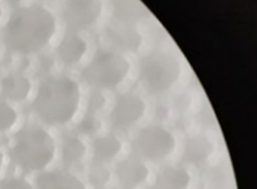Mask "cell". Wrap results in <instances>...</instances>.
Masks as SVG:
<instances>
[{"mask_svg":"<svg viewBox=\"0 0 257 189\" xmlns=\"http://www.w3.org/2000/svg\"><path fill=\"white\" fill-rule=\"evenodd\" d=\"M150 13L140 2H115L111 5L110 22L120 24L140 26L141 22L147 20Z\"/></svg>","mask_w":257,"mask_h":189,"instance_id":"obj_18","label":"cell"},{"mask_svg":"<svg viewBox=\"0 0 257 189\" xmlns=\"http://www.w3.org/2000/svg\"><path fill=\"white\" fill-rule=\"evenodd\" d=\"M90 48L87 34L65 30L56 44L55 60L68 70L81 68L90 57Z\"/></svg>","mask_w":257,"mask_h":189,"instance_id":"obj_9","label":"cell"},{"mask_svg":"<svg viewBox=\"0 0 257 189\" xmlns=\"http://www.w3.org/2000/svg\"><path fill=\"white\" fill-rule=\"evenodd\" d=\"M4 14H5L4 8H3V5L0 4V24H2L3 20H4Z\"/></svg>","mask_w":257,"mask_h":189,"instance_id":"obj_26","label":"cell"},{"mask_svg":"<svg viewBox=\"0 0 257 189\" xmlns=\"http://www.w3.org/2000/svg\"><path fill=\"white\" fill-rule=\"evenodd\" d=\"M83 100V88L78 78L68 72H50L43 74L35 88L30 109L42 126L62 129L78 118Z\"/></svg>","mask_w":257,"mask_h":189,"instance_id":"obj_2","label":"cell"},{"mask_svg":"<svg viewBox=\"0 0 257 189\" xmlns=\"http://www.w3.org/2000/svg\"><path fill=\"white\" fill-rule=\"evenodd\" d=\"M124 149V142L120 134L114 132H100L89 143L91 162L110 166L115 164Z\"/></svg>","mask_w":257,"mask_h":189,"instance_id":"obj_14","label":"cell"},{"mask_svg":"<svg viewBox=\"0 0 257 189\" xmlns=\"http://www.w3.org/2000/svg\"><path fill=\"white\" fill-rule=\"evenodd\" d=\"M113 170L109 166L90 162L87 170V184L93 189H107L113 181Z\"/></svg>","mask_w":257,"mask_h":189,"instance_id":"obj_19","label":"cell"},{"mask_svg":"<svg viewBox=\"0 0 257 189\" xmlns=\"http://www.w3.org/2000/svg\"><path fill=\"white\" fill-rule=\"evenodd\" d=\"M133 63L131 58L108 48L95 50L80 70V82L89 89L116 91L130 80Z\"/></svg>","mask_w":257,"mask_h":189,"instance_id":"obj_5","label":"cell"},{"mask_svg":"<svg viewBox=\"0 0 257 189\" xmlns=\"http://www.w3.org/2000/svg\"><path fill=\"white\" fill-rule=\"evenodd\" d=\"M34 92V80L24 71H9L0 78V98L13 106L29 102Z\"/></svg>","mask_w":257,"mask_h":189,"instance_id":"obj_13","label":"cell"},{"mask_svg":"<svg viewBox=\"0 0 257 189\" xmlns=\"http://www.w3.org/2000/svg\"><path fill=\"white\" fill-rule=\"evenodd\" d=\"M138 82L148 94L163 97L176 89L184 76L183 60L169 48L145 51L138 60Z\"/></svg>","mask_w":257,"mask_h":189,"instance_id":"obj_4","label":"cell"},{"mask_svg":"<svg viewBox=\"0 0 257 189\" xmlns=\"http://www.w3.org/2000/svg\"><path fill=\"white\" fill-rule=\"evenodd\" d=\"M58 28V18L50 8L39 2H26L9 13L0 30V40L10 54H41L55 40Z\"/></svg>","mask_w":257,"mask_h":189,"instance_id":"obj_1","label":"cell"},{"mask_svg":"<svg viewBox=\"0 0 257 189\" xmlns=\"http://www.w3.org/2000/svg\"><path fill=\"white\" fill-rule=\"evenodd\" d=\"M107 189H123V188H121V187H109V188H107Z\"/></svg>","mask_w":257,"mask_h":189,"instance_id":"obj_27","label":"cell"},{"mask_svg":"<svg viewBox=\"0 0 257 189\" xmlns=\"http://www.w3.org/2000/svg\"><path fill=\"white\" fill-rule=\"evenodd\" d=\"M148 110V100L139 91H120L108 108V126L111 132L117 134L137 129L146 118Z\"/></svg>","mask_w":257,"mask_h":189,"instance_id":"obj_7","label":"cell"},{"mask_svg":"<svg viewBox=\"0 0 257 189\" xmlns=\"http://www.w3.org/2000/svg\"><path fill=\"white\" fill-rule=\"evenodd\" d=\"M35 189H90L85 180L65 168H50L36 175Z\"/></svg>","mask_w":257,"mask_h":189,"instance_id":"obj_15","label":"cell"},{"mask_svg":"<svg viewBox=\"0 0 257 189\" xmlns=\"http://www.w3.org/2000/svg\"><path fill=\"white\" fill-rule=\"evenodd\" d=\"M171 116V110L169 106H161L157 109L156 112V115H154V118L156 120L154 122H158V123H164L166 122L167 120H169V117Z\"/></svg>","mask_w":257,"mask_h":189,"instance_id":"obj_24","label":"cell"},{"mask_svg":"<svg viewBox=\"0 0 257 189\" xmlns=\"http://www.w3.org/2000/svg\"><path fill=\"white\" fill-rule=\"evenodd\" d=\"M19 120L17 106L0 98V136L12 132L17 128Z\"/></svg>","mask_w":257,"mask_h":189,"instance_id":"obj_20","label":"cell"},{"mask_svg":"<svg viewBox=\"0 0 257 189\" xmlns=\"http://www.w3.org/2000/svg\"><path fill=\"white\" fill-rule=\"evenodd\" d=\"M5 164H6V155L4 150L2 149V146H0V176H2L3 172H4Z\"/></svg>","mask_w":257,"mask_h":189,"instance_id":"obj_25","label":"cell"},{"mask_svg":"<svg viewBox=\"0 0 257 189\" xmlns=\"http://www.w3.org/2000/svg\"><path fill=\"white\" fill-rule=\"evenodd\" d=\"M193 176L190 169L183 164H167L161 166L150 189H191Z\"/></svg>","mask_w":257,"mask_h":189,"instance_id":"obj_17","label":"cell"},{"mask_svg":"<svg viewBox=\"0 0 257 189\" xmlns=\"http://www.w3.org/2000/svg\"><path fill=\"white\" fill-rule=\"evenodd\" d=\"M215 140L205 132H193L186 136L180 152V164L185 167H203L216 154Z\"/></svg>","mask_w":257,"mask_h":189,"instance_id":"obj_12","label":"cell"},{"mask_svg":"<svg viewBox=\"0 0 257 189\" xmlns=\"http://www.w3.org/2000/svg\"><path fill=\"white\" fill-rule=\"evenodd\" d=\"M104 48L130 57L137 54L145 45V34L140 26L110 22L103 30Z\"/></svg>","mask_w":257,"mask_h":189,"instance_id":"obj_10","label":"cell"},{"mask_svg":"<svg viewBox=\"0 0 257 189\" xmlns=\"http://www.w3.org/2000/svg\"><path fill=\"white\" fill-rule=\"evenodd\" d=\"M0 189H35V184L24 175H8L0 178Z\"/></svg>","mask_w":257,"mask_h":189,"instance_id":"obj_23","label":"cell"},{"mask_svg":"<svg viewBox=\"0 0 257 189\" xmlns=\"http://www.w3.org/2000/svg\"><path fill=\"white\" fill-rule=\"evenodd\" d=\"M90 155L89 143L76 132L63 134L58 143V158L65 169L76 168Z\"/></svg>","mask_w":257,"mask_h":189,"instance_id":"obj_16","label":"cell"},{"mask_svg":"<svg viewBox=\"0 0 257 189\" xmlns=\"http://www.w3.org/2000/svg\"><path fill=\"white\" fill-rule=\"evenodd\" d=\"M177 148V135L164 123L138 126L131 138V152L147 164H164L176 154Z\"/></svg>","mask_w":257,"mask_h":189,"instance_id":"obj_6","label":"cell"},{"mask_svg":"<svg viewBox=\"0 0 257 189\" xmlns=\"http://www.w3.org/2000/svg\"><path fill=\"white\" fill-rule=\"evenodd\" d=\"M83 103L84 112L102 117V114H104L109 108V97L104 91L90 89Z\"/></svg>","mask_w":257,"mask_h":189,"instance_id":"obj_22","label":"cell"},{"mask_svg":"<svg viewBox=\"0 0 257 189\" xmlns=\"http://www.w3.org/2000/svg\"><path fill=\"white\" fill-rule=\"evenodd\" d=\"M104 4L100 0H69L61 10L65 30L87 32L96 28L103 18Z\"/></svg>","mask_w":257,"mask_h":189,"instance_id":"obj_8","label":"cell"},{"mask_svg":"<svg viewBox=\"0 0 257 189\" xmlns=\"http://www.w3.org/2000/svg\"><path fill=\"white\" fill-rule=\"evenodd\" d=\"M9 158L24 174H39L52 167L58 158V142L54 134L37 120L24 123L13 132Z\"/></svg>","mask_w":257,"mask_h":189,"instance_id":"obj_3","label":"cell"},{"mask_svg":"<svg viewBox=\"0 0 257 189\" xmlns=\"http://www.w3.org/2000/svg\"><path fill=\"white\" fill-rule=\"evenodd\" d=\"M102 128H103L102 117L83 112V115L78 118L76 126H75L74 132H76L77 135H80L83 138H93L102 132Z\"/></svg>","mask_w":257,"mask_h":189,"instance_id":"obj_21","label":"cell"},{"mask_svg":"<svg viewBox=\"0 0 257 189\" xmlns=\"http://www.w3.org/2000/svg\"><path fill=\"white\" fill-rule=\"evenodd\" d=\"M113 178L116 180L117 187L123 189H140L150 181V164L131 152L130 155L118 158L115 162Z\"/></svg>","mask_w":257,"mask_h":189,"instance_id":"obj_11","label":"cell"}]
</instances>
